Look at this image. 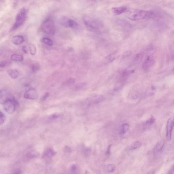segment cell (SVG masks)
<instances>
[{
	"label": "cell",
	"instance_id": "6da1fadb",
	"mask_svg": "<svg viewBox=\"0 0 174 174\" xmlns=\"http://www.w3.org/2000/svg\"><path fill=\"white\" fill-rule=\"evenodd\" d=\"M126 12L128 18L133 21L154 18L156 17L155 13L150 11L131 9H127Z\"/></svg>",
	"mask_w": 174,
	"mask_h": 174
},
{
	"label": "cell",
	"instance_id": "7a4b0ae2",
	"mask_svg": "<svg viewBox=\"0 0 174 174\" xmlns=\"http://www.w3.org/2000/svg\"><path fill=\"white\" fill-rule=\"evenodd\" d=\"M83 20L86 26L91 30H98L104 27L103 23L100 20L89 16L83 17Z\"/></svg>",
	"mask_w": 174,
	"mask_h": 174
},
{
	"label": "cell",
	"instance_id": "3957f363",
	"mask_svg": "<svg viewBox=\"0 0 174 174\" xmlns=\"http://www.w3.org/2000/svg\"><path fill=\"white\" fill-rule=\"evenodd\" d=\"M27 15L26 10L25 8H23L17 14L15 23L11 29V31L16 30L21 27L26 21Z\"/></svg>",
	"mask_w": 174,
	"mask_h": 174
},
{
	"label": "cell",
	"instance_id": "277c9868",
	"mask_svg": "<svg viewBox=\"0 0 174 174\" xmlns=\"http://www.w3.org/2000/svg\"><path fill=\"white\" fill-rule=\"evenodd\" d=\"M41 28L43 31L46 34L51 35H53L55 34V25L53 21L50 18L47 19L43 23Z\"/></svg>",
	"mask_w": 174,
	"mask_h": 174
},
{
	"label": "cell",
	"instance_id": "5b68a950",
	"mask_svg": "<svg viewBox=\"0 0 174 174\" xmlns=\"http://www.w3.org/2000/svg\"><path fill=\"white\" fill-rule=\"evenodd\" d=\"M17 103L13 98L8 99L4 103V108L9 114L14 113L16 108Z\"/></svg>",
	"mask_w": 174,
	"mask_h": 174
},
{
	"label": "cell",
	"instance_id": "8992f818",
	"mask_svg": "<svg viewBox=\"0 0 174 174\" xmlns=\"http://www.w3.org/2000/svg\"><path fill=\"white\" fill-rule=\"evenodd\" d=\"M174 124V118L171 117L168 120L166 126V138L169 142L172 138V132Z\"/></svg>",
	"mask_w": 174,
	"mask_h": 174
},
{
	"label": "cell",
	"instance_id": "52a82bcc",
	"mask_svg": "<svg viewBox=\"0 0 174 174\" xmlns=\"http://www.w3.org/2000/svg\"><path fill=\"white\" fill-rule=\"evenodd\" d=\"M38 97V92L36 89L31 88L27 90L24 94V97L28 99L34 100L37 99Z\"/></svg>",
	"mask_w": 174,
	"mask_h": 174
},
{
	"label": "cell",
	"instance_id": "ba28073f",
	"mask_svg": "<svg viewBox=\"0 0 174 174\" xmlns=\"http://www.w3.org/2000/svg\"><path fill=\"white\" fill-rule=\"evenodd\" d=\"M8 95L5 90H0V104H4L8 99Z\"/></svg>",
	"mask_w": 174,
	"mask_h": 174
},
{
	"label": "cell",
	"instance_id": "9c48e42d",
	"mask_svg": "<svg viewBox=\"0 0 174 174\" xmlns=\"http://www.w3.org/2000/svg\"><path fill=\"white\" fill-rule=\"evenodd\" d=\"M128 9L125 7H115L112 8L113 12L115 15H118L126 12Z\"/></svg>",
	"mask_w": 174,
	"mask_h": 174
},
{
	"label": "cell",
	"instance_id": "30bf717a",
	"mask_svg": "<svg viewBox=\"0 0 174 174\" xmlns=\"http://www.w3.org/2000/svg\"><path fill=\"white\" fill-rule=\"evenodd\" d=\"M12 41L16 45H20L24 42V38L23 36H15L13 37Z\"/></svg>",
	"mask_w": 174,
	"mask_h": 174
},
{
	"label": "cell",
	"instance_id": "8fae6325",
	"mask_svg": "<svg viewBox=\"0 0 174 174\" xmlns=\"http://www.w3.org/2000/svg\"><path fill=\"white\" fill-rule=\"evenodd\" d=\"M70 20V19L67 17L63 16L60 19V23L63 26L69 28Z\"/></svg>",
	"mask_w": 174,
	"mask_h": 174
},
{
	"label": "cell",
	"instance_id": "7c38bea8",
	"mask_svg": "<svg viewBox=\"0 0 174 174\" xmlns=\"http://www.w3.org/2000/svg\"><path fill=\"white\" fill-rule=\"evenodd\" d=\"M165 143V142L164 140H160L157 143L155 148L154 151L155 153L158 154L162 151L164 146Z\"/></svg>",
	"mask_w": 174,
	"mask_h": 174
},
{
	"label": "cell",
	"instance_id": "4fadbf2b",
	"mask_svg": "<svg viewBox=\"0 0 174 174\" xmlns=\"http://www.w3.org/2000/svg\"><path fill=\"white\" fill-rule=\"evenodd\" d=\"M55 152L53 149H48L45 151L43 154V157L44 158H52L55 155Z\"/></svg>",
	"mask_w": 174,
	"mask_h": 174
},
{
	"label": "cell",
	"instance_id": "5bb4252c",
	"mask_svg": "<svg viewBox=\"0 0 174 174\" xmlns=\"http://www.w3.org/2000/svg\"><path fill=\"white\" fill-rule=\"evenodd\" d=\"M8 74L13 79H16L18 77L19 73L17 70L15 69H10L7 71Z\"/></svg>",
	"mask_w": 174,
	"mask_h": 174
},
{
	"label": "cell",
	"instance_id": "9a60e30c",
	"mask_svg": "<svg viewBox=\"0 0 174 174\" xmlns=\"http://www.w3.org/2000/svg\"><path fill=\"white\" fill-rule=\"evenodd\" d=\"M11 59L14 61L22 62L23 60V58L22 55L14 54L11 56Z\"/></svg>",
	"mask_w": 174,
	"mask_h": 174
},
{
	"label": "cell",
	"instance_id": "2e32d148",
	"mask_svg": "<svg viewBox=\"0 0 174 174\" xmlns=\"http://www.w3.org/2000/svg\"><path fill=\"white\" fill-rule=\"evenodd\" d=\"M142 143L139 141L134 142L129 147V149L130 150H133L138 148L142 146Z\"/></svg>",
	"mask_w": 174,
	"mask_h": 174
},
{
	"label": "cell",
	"instance_id": "e0dca14e",
	"mask_svg": "<svg viewBox=\"0 0 174 174\" xmlns=\"http://www.w3.org/2000/svg\"><path fill=\"white\" fill-rule=\"evenodd\" d=\"M152 61L151 60L150 58L147 59L145 62L143 64L144 69L147 70L149 68V67L151 66L152 64Z\"/></svg>",
	"mask_w": 174,
	"mask_h": 174
},
{
	"label": "cell",
	"instance_id": "ac0fdd59",
	"mask_svg": "<svg viewBox=\"0 0 174 174\" xmlns=\"http://www.w3.org/2000/svg\"><path fill=\"white\" fill-rule=\"evenodd\" d=\"M129 124L127 123H124L123 124L121 128L120 133L121 134H124L128 131L129 128Z\"/></svg>",
	"mask_w": 174,
	"mask_h": 174
},
{
	"label": "cell",
	"instance_id": "d6986e66",
	"mask_svg": "<svg viewBox=\"0 0 174 174\" xmlns=\"http://www.w3.org/2000/svg\"><path fill=\"white\" fill-rule=\"evenodd\" d=\"M115 165L113 164H110L107 166L106 170L108 173H112L115 170Z\"/></svg>",
	"mask_w": 174,
	"mask_h": 174
},
{
	"label": "cell",
	"instance_id": "ffe728a7",
	"mask_svg": "<svg viewBox=\"0 0 174 174\" xmlns=\"http://www.w3.org/2000/svg\"><path fill=\"white\" fill-rule=\"evenodd\" d=\"M42 41L45 44L49 46H52L53 45V42L51 39L47 38H43Z\"/></svg>",
	"mask_w": 174,
	"mask_h": 174
},
{
	"label": "cell",
	"instance_id": "44dd1931",
	"mask_svg": "<svg viewBox=\"0 0 174 174\" xmlns=\"http://www.w3.org/2000/svg\"><path fill=\"white\" fill-rule=\"evenodd\" d=\"M104 100V98L102 96H97L95 97L92 100V102L95 103H99Z\"/></svg>",
	"mask_w": 174,
	"mask_h": 174
},
{
	"label": "cell",
	"instance_id": "7402d4cb",
	"mask_svg": "<svg viewBox=\"0 0 174 174\" xmlns=\"http://www.w3.org/2000/svg\"><path fill=\"white\" fill-rule=\"evenodd\" d=\"M29 49L30 53L31 55H34L36 53V47L33 44H30L29 45Z\"/></svg>",
	"mask_w": 174,
	"mask_h": 174
},
{
	"label": "cell",
	"instance_id": "603a6c76",
	"mask_svg": "<svg viewBox=\"0 0 174 174\" xmlns=\"http://www.w3.org/2000/svg\"><path fill=\"white\" fill-rule=\"evenodd\" d=\"M155 121V119L152 116L150 119L148 120L145 122V125L146 126H150L154 123Z\"/></svg>",
	"mask_w": 174,
	"mask_h": 174
},
{
	"label": "cell",
	"instance_id": "cb8c5ba5",
	"mask_svg": "<svg viewBox=\"0 0 174 174\" xmlns=\"http://www.w3.org/2000/svg\"><path fill=\"white\" fill-rule=\"evenodd\" d=\"M6 120V116L4 113L0 111V125L3 124Z\"/></svg>",
	"mask_w": 174,
	"mask_h": 174
},
{
	"label": "cell",
	"instance_id": "d4e9b609",
	"mask_svg": "<svg viewBox=\"0 0 174 174\" xmlns=\"http://www.w3.org/2000/svg\"><path fill=\"white\" fill-rule=\"evenodd\" d=\"M31 68L32 71L34 72H36L39 69V66L37 64H33L31 65Z\"/></svg>",
	"mask_w": 174,
	"mask_h": 174
},
{
	"label": "cell",
	"instance_id": "484cf974",
	"mask_svg": "<svg viewBox=\"0 0 174 174\" xmlns=\"http://www.w3.org/2000/svg\"><path fill=\"white\" fill-rule=\"evenodd\" d=\"M8 62L7 61H4L0 62V68H4L7 66Z\"/></svg>",
	"mask_w": 174,
	"mask_h": 174
},
{
	"label": "cell",
	"instance_id": "4316f807",
	"mask_svg": "<svg viewBox=\"0 0 174 174\" xmlns=\"http://www.w3.org/2000/svg\"><path fill=\"white\" fill-rule=\"evenodd\" d=\"M75 82V80L74 78H70L67 81L66 84H74Z\"/></svg>",
	"mask_w": 174,
	"mask_h": 174
},
{
	"label": "cell",
	"instance_id": "83f0119b",
	"mask_svg": "<svg viewBox=\"0 0 174 174\" xmlns=\"http://www.w3.org/2000/svg\"><path fill=\"white\" fill-rule=\"evenodd\" d=\"M49 96V94L48 92H47L45 95L42 98V100L45 101V100L47 99V98H48Z\"/></svg>",
	"mask_w": 174,
	"mask_h": 174
},
{
	"label": "cell",
	"instance_id": "f1b7e54d",
	"mask_svg": "<svg viewBox=\"0 0 174 174\" xmlns=\"http://www.w3.org/2000/svg\"><path fill=\"white\" fill-rule=\"evenodd\" d=\"M22 50H23V52H24V53L27 54L28 53V50L27 49L26 46H23L22 48Z\"/></svg>",
	"mask_w": 174,
	"mask_h": 174
},
{
	"label": "cell",
	"instance_id": "f546056e",
	"mask_svg": "<svg viewBox=\"0 0 174 174\" xmlns=\"http://www.w3.org/2000/svg\"><path fill=\"white\" fill-rule=\"evenodd\" d=\"M76 165H73L71 166V170L72 172H74L76 170Z\"/></svg>",
	"mask_w": 174,
	"mask_h": 174
},
{
	"label": "cell",
	"instance_id": "4dcf8cb0",
	"mask_svg": "<svg viewBox=\"0 0 174 174\" xmlns=\"http://www.w3.org/2000/svg\"><path fill=\"white\" fill-rule=\"evenodd\" d=\"M58 117V115H57V114H56V115H55V114H54V115H52L50 117V118L52 119H55V118H57Z\"/></svg>",
	"mask_w": 174,
	"mask_h": 174
},
{
	"label": "cell",
	"instance_id": "1f68e13d",
	"mask_svg": "<svg viewBox=\"0 0 174 174\" xmlns=\"http://www.w3.org/2000/svg\"><path fill=\"white\" fill-rule=\"evenodd\" d=\"M174 166H172V168L168 172V174H174Z\"/></svg>",
	"mask_w": 174,
	"mask_h": 174
},
{
	"label": "cell",
	"instance_id": "d6a6232c",
	"mask_svg": "<svg viewBox=\"0 0 174 174\" xmlns=\"http://www.w3.org/2000/svg\"><path fill=\"white\" fill-rule=\"evenodd\" d=\"M110 148H111V145L108 147V150H107V153L108 154H109L110 153Z\"/></svg>",
	"mask_w": 174,
	"mask_h": 174
},
{
	"label": "cell",
	"instance_id": "836d02e7",
	"mask_svg": "<svg viewBox=\"0 0 174 174\" xmlns=\"http://www.w3.org/2000/svg\"><path fill=\"white\" fill-rule=\"evenodd\" d=\"M2 50H1V49H0V55H1V54H2Z\"/></svg>",
	"mask_w": 174,
	"mask_h": 174
}]
</instances>
